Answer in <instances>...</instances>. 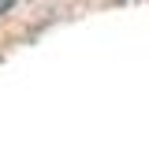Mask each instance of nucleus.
<instances>
[{"instance_id":"obj_1","label":"nucleus","mask_w":149,"mask_h":153,"mask_svg":"<svg viewBox=\"0 0 149 153\" xmlns=\"http://www.w3.org/2000/svg\"><path fill=\"white\" fill-rule=\"evenodd\" d=\"M11 4H15V0H0V15H7V11H11Z\"/></svg>"}]
</instances>
